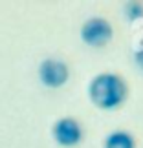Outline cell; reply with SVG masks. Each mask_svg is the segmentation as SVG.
I'll return each mask as SVG.
<instances>
[{"label":"cell","mask_w":143,"mask_h":148,"mask_svg":"<svg viewBox=\"0 0 143 148\" xmlns=\"http://www.w3.org/2000/svg\"><path fill=\"white\" fill-rule=\"evenodd\" d=\"M90 101L101 110H114L127 99V82L116 73H99L88 86Z\"/></svg>","instance_id":"obj_1"},{"label":"cell","mask_w":143,"mask_h":148,"mask_svg":"<svg viewBox=\"0 0 143 148\" xmlns=\"http://www.w3.org/2000/svg\"><path fill=\"white\" fill-rule=\"evenodd\" d=\"M114 29L110 22L103 16H92L81 26V40L92 48H101L108 40H112Z\"/></svg>","instance_id":"obj_2"},{"label":"cell","mask_w":143,"mask_h":148,"mask_svg":"<svg viewBox=\"0 0 143 148\" xmlns=\"http://www.w3.org/2000/svg\"><path fill=\"white\" fill-rule=\"evenodd\" d=\"M70 77L68 64L59 59H44L39 66V79L48 88H61Z\"/></svg>","instance_id":"obj_3"},{"label":"cell","mask_w":143,"mask_h":148,"mask_svg":"<svg viewBox=\"0 0 143 148\" xmlns=\"http://www.w3.org/2000/svg\"><path fill=\"white\" fill-rule=\"evenodd\" d=\"M53 139L61 146H75L83 139V128L73 117H61L53 124Z\"/></svg>","instance_id":"obj_4"},{"label":"cell","mask_w":143,"mask_h":148,"mask_svg":"<svg viewBox=\"0 0 143 148\" xmlns=\"http://www.w3.org/2000/svg\"><path fill=\"white\" fill-rule=\"evenodd\" d=\"M105 148H136V141L128 132L117 130L105 139Z\"/></svg>","instance_id":"obj_5"},{"label":"cell","mask_w":143,"mask_h":148,"mask_svg":"<svg viewBox=\"0 0 143 148\" xmlns=\"http://www.w3.org/2000/svg\"><path fill=\"white\" fill-rule=\"evenodd\" d=\"M125 15H127L128 20H136L143 16V5L140 2H128L125 4Z\"/></svg>","instance_id":"obj_6"},{"label":"cell","mask_w":143,"mask_h":148,"mask_svg":"<svg viewBox=\"0 0 143 148\" xmlns=\"http://www.w3.org/2000/svg\"><path fill=\"white\" fill-rule=\"evenodd\" d=\"M134 60H136V64H138L141 70H143V44L134 51Z\"/></svg>","instance_id":"obj_7"}]
</instances>
